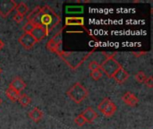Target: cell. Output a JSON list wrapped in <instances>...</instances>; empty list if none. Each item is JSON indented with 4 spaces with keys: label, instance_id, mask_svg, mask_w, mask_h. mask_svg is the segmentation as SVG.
Returning a JSON list of instances; mask_svg holds the SVG:
<instances>
[{
    "label": "cell",
    "instance_id": "cell-10",
    "mask_svg": "<svg viewBox=\"0 0 153 129\" xmlns=\"http://www.w3.org/2000/svg\"><path fill=\"white\" fill-rule=\"evenodd\" d=\"M112 78H114L115 81H116L117 84H125V83L128 80V78H129V73H128L123 66H121V67L117 71V73L114 75V76H113Z\"/></svg>",
    "mask_w": 153,
    "mask_h": 129
},
{
    "label": "cell",
    "instance_id": "cell-24",
    "mask_svg": "<svg viewBox=\"0 0 153 129\" xmlns=\"http://www.w3.org/2000/svg\"><path fill=\"white\" fill-rule=\"evenodd\" d=\"M22 19H23V17H22V16H21V15H20V14H18V13L14 14V16H13V20H14V22H16L17 23H20V22L22 21Z\"/></svg>",
    "mask_w": 153,
    "mask_h": 129
},
{
    "label": "cell",
    "instance_id": "cell-15",
    "mask_svg": "<svg viewBox=\"0 0 153 129\" xmlns=\"http://www.w3.org/2000/svg\"><path fill=\"white\" fill-rule=\"evenodd\" d=\"M20 94H21V92H16L15 90L12 89L11 87H8L6 89V91H5V95H6L7 99L10 100L12 102L17 101L18 99H19V97H20Z\"/></svg>",
    "mask_w": 153,
    "mask_h": 129
},
{
    "label": "cell",
    "instance_id": "cell-12",
    "mask_svg": "<svg viewBox=\"0 0 153 129\" xmlns=\"http://www.w3.org/2000/svg\"><path fill=\"white\" fill-rule=\"evenodd\" d=\"M82 116L85 119L86 123H92L98 118L99 115L91 107H89L82 113Z\"/></svg>",
    "mask_w": 153,
    "mask_h": 129
},
{
    "label": "cell",
    "instance_id": "cell-5",
    "mask_svg": "<svg viewBox=\"0 0 153 129\" xmlns=\"http://www.w3.org/2000/svg\"><path fill=\"white\" fill-rule=\"evenodd\" d=\"M98 110L107 118H109L114 115V113L117 111V106L116 104L108 98L103 99V101L99 104Z\"/></svg>",
    "mask_w": 153,
    "mask_h": 129
},
{
    "label": "cell",
    "instance_id": "cell-16",
    "mask_svg": "<svg viewBox=\"0 0 153 129\" xmlns=\"http://www.w3.org/2000/svg\"><path fill=\"white\" fill-rule=\"evenodd\" d=\"M15 10H16V13H18V14H20L21 16H24L27 13H28V10H29V7H28V5L25 4V3H23V2H21V3H19L17 5H16V7H15Z\"/></svg>",
    "mask_w": 153,
    "mask_h": 129
},
{
    "label": "cell",
    "instance_id": "cell-17",
    "mask_svg": "<svg viewBox=\"0 0 153 129\" xmlns=\"http://www.w3.org/2000/svg\"><path fill=\"white\" fill-rule=\"evenodd\" d=\"M18 101H19V103H20L22 107H27V106L30 103L31 99H30L27 94L22 93V94H20V97H19V99H18Z\"/></svg>",
    "mask_w": 153,
    "mask_h": 129
},
{
    "label": "cell",
    "instance_id": "cell-9",
    "mask_svg": "<svg viewBox=\"0 0 153 129\" xmlns=\"http://www.w3.org/2000/svg\"><path fill=\"white\" fill-rule=\"evenodd\" d=\"M30 34L35 39V40L37 42H39V41H41L46 36H48V33L47 32V31L43 27L39 26V25H35L33 30L31 31Z\"/></svg>",
    "mask_w": 153,
    "mask_h": 129
},
{
    "label": "cell",
    "instance_id": "cell-7",
    "mask_svg": "<svg viewBox=\"0 0 153 129\" xmlns=\"http://www.w3.org/2000/svg\"><path fill=\"white\" fill-rule=\"evenodd\" d=\"M17 4L13 0H0V16L6 18L16 7Z\"/></svg>",
    "mask_w": 153,
    "mask_h": 129
},
{
    "label": "cell",
    "instance_id": "cell-8",
    "mask_svg": "<svg viewBox=\"0 0 153 129\" xmlns=\"http://www.w3.org/2000/svg\"><path fill=\"white\" fill-rule=\"evenodd\" d=\"M19 43L22 45V48H24L25 49L29 50L30 48H32L34 47V45L37 43V41L35 40V39L31 36L30 33H23L18 40Z\"/></svg>",
    "mask_w": 153,
    "mask_h": 129
},
{
    "label": "cell",
    "instance_id": "cell-14",
    "mask_svg": "<svg viewBox=\"0 0 153 129\" xmlns=\"http://www.w3.org/2000/svg\"><path fill=\"white\" fill-rule=\"evenodd\" d=\"M29 117H30V119L32 121L38 123V122H39L42 119V118H43V112L39 108H34L31 111L29 112Z\"/></svg>",
    "mask_w": 153,
    "mask_h": 129
},
{
    "label": "cell",
    "instance_id": "cell-20",
    "mask_svg": "<svg viewBox=\"0 0 153 129\" xmlns=\"http://www.w3.org/2000/svg\"><path fill=\"white\" fill-rule=\"evenodd\" d=\"M88 68H89L90 70H91V71L99 70V69H100V65L97 61L93 60V61H91V62L89 63Z\"/></svg>",
    "mask_w": 153,
    "mask_h": 129
},
{
    "label": "cell",
    "instance_id": "cell-25",
    "mask_svg": "<svg viewBox=\"0 0 153 129\" xmlns=\"http://www.w3.org/2000/svg\"><path fill=\"white\" fill-rule=\"evenodd\" d=\"M134 56H136L137 57H140L141 56H143V55H145L146 54V52H140V53H136V52H134L133 53Z\"/></svg>",
    "mask_w": 153,
    "mask_h": 129
},
{
    "label": "cell",
    "instance_id": "cell-21",
    "mask_svg": "<svg viewBox=\"0 0 153 129\" xmlns=\"http://www.w3.org/2000/svg\"><path fill=\"white\" fill-rule=\"evenodd\" d=\"M34 24L32 23V22H26V24L23 26V31H24V33H30L31 32V31L33 30V28H34Z\"/></svg>",
    "mask_w": 153,
    "mask_h": 129
},
{
    "label": "cell",
    "instance_id": "cell-22",
    "mask_svg": "<svg viewBox=\"0 0 153 129\" xmlns=\"http://www.w3.org/2000/svg\"><path fill=\"white\" fill-rule=\"evenodd\" d=\"M74 122L76 125H78L79 127H82L86 124V121L85 119H83V117L82 116V114H80L79 116H77L75 119H74Z\"/></svg>",
    "mask_w": 153,
    "mask_h": 129
},
{
    "label": "cell",
    "instance_id": "cell-28",
    "mask_svg": "<svg viewBox=\"0 0 153 129\" xmlns=\"http://www.w3.org/2000/svg\"><path fill=\"white\" fill-rule=\"evenodd\" d=\"M1 72H2V69L0 68V74H1Z\"/></svg>",
    "mask_w": 153,
    "mask_h": 129
},
{
    "label": "cell",
    "instance_id": "cell-3",
    "mask_svg": "<svg viewBox=\"0 0 153 129\" xmlns=\"http://www.w3.org/2000/svg\"><path fill=\"white\" fill-rule=\"evenodd\" d=\"M66 95L75 103L82 102L89 95L88 90L80 83H75L67 92Z\"/></svg>",
    "mask_w": 153,
    "mask_h": 129
},
{
    "label": "cell",
    "instance_id": "cell-4",
    "mask_svg": "<svg viewBox=\"0 0 153 129\" xmlns=\"http://www.w3.org/2000/svg\"><path fill=\"white\" fill-rule=\"evenodd\" d=\"M121 66L122 65L117 60H116L113 57H109L100 65V69L108 77L112 78Z\"/></svg>",
    "mask_w": 153,
    "mask_h": 129
},
{
    "label": "cell",
    "instance_id": "cell-23",
    "mask_svg": "<svg viewBox=\"0 0 153 129\" xmlns=\"http://www.w3.org/2000/svg\"><path fill=\"white\" fill-rule=\"evenodd\" d=\"M145 85L148 87V88H152L153 87V78L152 76H150L147 78V80L145 81Z\"/></svg>",
    "mask_w": 153,
    "mask_h": 129
},
{
    "label": "cell",
    "instance_id": "cell-19",
    "mask_svg": "<svg viewBox=\"0 0 153 129\" xmlns=\"http://www.w3.org/2000/svg\"><path fill=\"white\" fill-rule=\"evenodd\" d=\"M102 76V73L101 71L99 70H95V71H91V77L94 80V81H99Z\"/></svg>",
    "mask_w": 153,
    "mask_h": 129
},
{
    "label": "cell",
    "instance_id": "cell-18",
    "mask_svg": "<svg viewBox=\"0 0 153 129\" xmlns=\"http://www.w3.org/2000/svg\"><path fill=\"white\" fill-rule=\"evenodd\" d=\"M135 80H136V82H138V83H140V84H144L145 83V81L147 80V76H146V75L144 74V72H143V71H140V72H138L136 75H135Z\"/></svg>",
    "mask_w": 153,
    "mask_h": 129
},
{
    "label": "cell",
    "instance_id": "cell-11",
    "mask_svg": "<svg viewBox=\"0 0 153 129\" xmlns=\"http://www.w3.org/2000/svg\"><path fill=\"white\" fill-rule=\"evenodd\" d=\"M122 101H123L124 103H126V105L131 106V107L136 106V105L138 104V102H139L138 98H137L134 93H132V92H126V93L123 95Z\"/></svg>",
    "mask_w": 153,
    "mask_h": 129
},
{
    "label": "cell",
    "instance_id": "cell-6",
    "mask_svg": "<svg viewBox=\"0 0 153 129\" xmlns=\"http://www.w3.org/2000/svg\"><path fill=\"white\" fill-rule=\"evenodd\" d=\"M62 45V30L58 31L54 37H52L47 43V48L52 52L59 53Z\"/></svg>",
    "mask_w": 153,
    "mask_h": 129
},
{
    "label": "cell",
    "instance_id": "cell-26",
    "mask_svg": "<svg viewBox=\"0 0 153 129\" xmlns=\"http://www.w3.org/2000/svg\"><path fill=\"white\" fill-rule=\"evenodd\" d=\"M4 42H3V40L0 39V50L4 48Z\"/></svg>",
    "mask_w": 153,
    "mask_h": 129
},
{
    "label": "cell",
    "instance_id": "cell-1",
    "mask_svg": "<svg viewBox=\"0 0 153 129\" xmlns=\"http://www.w3.org/2000/svg\"><path fill=\"white\" fill-rule=\"evenodd\" d=\"M27 20L34 25L43 27L48 33L61 22L60 16L48 5L37 6L27 16Z\"/></svg>",
    "mask_w": 153,
    "mask_h": 129
},
{
    "label": "cell",
    "instance_id": "cell-27",
    "mask_svg": "<svg viewBox=\"0 0 153 129\" xmlns=\"http://www.w3.org/2000/svg\"><path fill=\"white\" fill-rule=\"evenodd\" d=\"M1 103H2V100L0 99V105H1Z\"/></svg>",
    "mask_w": 153,
    "mask_h": 129
},
{
    "label": "cell",
    "instance_id": "cell-2",
    "mask_svg": "<svg viewBox=\"0 0 153 129\" xmlns=\"http://www.w3.org/2000/svg\"><path fill=\"white\" fill-rule=\"evenodd\" d=\"M58 55L62 57L63 60H65L69 66H71L73 69L77 68L81 63H82L87 57L90 55V53H82V52H63L60 51Z\"/></svg>",
    "mask_w": 153,
    "mask_h": 129
},
{
    "label": "cell",
    "instance_id": "cell-13",
    "mask_svg": "<svg viewBox=\"0 0 153 129\" xmlns=\"http://www.w3.org/2000/svg\"><path fill=\"white\" fill-rule=\"evenodd\" d=\"M9 87H11L12 89L15 90L18 92H21L22 91H23L26 88V84L24 83V81L20 78V77H15L13 79V81L10 83Z\"/></svg>",
    "mask_w": 153,
    "mask_h": 129
}]
</instances>
